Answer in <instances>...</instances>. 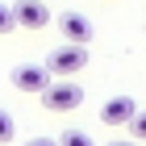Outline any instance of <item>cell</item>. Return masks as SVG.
Listing matches in <instances>:
<instances>
[{"label":"cell","instance_id":"6","mask_svg":"<svg viewBox=\"0 0 146 146\" xmlns=\"http://www.w3.org/2000/svg\"><path fill=\"white\" fill-rule=\"evenodd\" d=\"M138 117V104L129 100V96H109V100L100 104V121L104 125H129Z\"/></svg>","mask_w":146,"mask_h":146},{"label":"cell","instance_id":"3","mask_svg":"<svg viewBox=\"0 0 146 146\" xmlns=\"http://www.w3.org/2000/svg\"><path fill=\"white\" fill-rule=\"evenodd\" d=\"M13 88L17 92H38L42 96L50 88V71L42 63H21V67H13Z\"/></svg>","mask_w":146,"mask_h":146},{"label":"cell","instance_id":"11","mask_svg":"<svg viewBox=\"0 0 146 146\" xmlns=\"http://www.w3.org/2000/svg\"><path fill=\"white\" fill-rule=\"evenodd\" d=\"M21 146H58L54 138H29V142H21Z\"/></svg>","mask_w":146,"mask_h":146},{"label":"cell","instance_id":"1","mask_svg":"<svg viewBox=\"0 0 146 146\" xmlns=\"http://www.w3.org/2000/svg\"><path fill=\"white\" fill-rule=\"evenodd\" d=\"M46 71H50V79H67V75H75V71H84L88 67V46H71V42H63V46H54L50 50V58L42 63Z\"/></svg>","mask_w":146,"mask_h":146},{"label":"cell","instance_id":"8","mask_svg":"<svg viewBox=\"0 0 146 146\" xmlns=\"http://www.w3.org/2000/svg\"><path fill=\"white\" fill-rule=\"evenodd\" d=\"M13 134H17V125H13V113L9 109H0V146H9Z\"/></svg>","mask_w":146,"mask_h":146},{"label":"cell","instance_id":"4","mask_svg":"<svg viewBox=\"0 0 146 146\" xmlns=\"http://www.w3.org/2000/svg\"><path fill=\"white\" fill-rule=\"evenodd\" d=\"M13 21L25 29H46L50 25V4L46 0H17L13 4Z\"/></svg>","mask_w":146,"mask_h":146},{"label":"cell","instance_id":"12","mask_svg":"<svg viewBox=\"0 0 146 146\" xmlns=\"http://www.w3.org/2000/svg\"><path fill=\"white\" fill-rule=\"evenodd\" d=\"M113 146H138V142H113Z\"/></svg>","mask_w":146,"mask_h":146},{"label":"cell","instance_id":"2","mask_svg":"<svg viewBox=\"0 0 146 146\" xmlns=\"http://www.w3.org/2000/svg\"><path fill=\"white\" fill-rule=\"evenodd\" d=\"M79 104H84V88L71 79H50V88L42 92V109H50V113H71Z\"/></svg>","mask_w":146,"mask_h":146},{"label":"cell","instance_id":"10","mask_svg":"<svg viewBox=\"0 0 146 146\" xmlns=\"http://www.w3.org/2000/svg\"><path fill=\"white\" fill-rule=\"evenodd\" d=\"M129 134H134L138 142H146V113H142V109H138V117L129 121Z\"/></svg>","mask_w":146,"mask_h":146},{"label":"cell","instance_id":"7","mask_svg":"<svg viewBox=\"0 0 146 146\" xmlns=\"http://www.w3.org/2000/svg\"><path fill=\"white\" fill-rule=\"evenodd\" d=\"M58 146H96V142H92V134H84V129H63Z\"/></svg>","mask_w":146,"mask_h":146},{"label":"cell","instance_id":"9","mask_svg":"<svg viewBox=\"0 0 146 146\" xmlns=\"http://www.w3.org/2000/svg\"><path fill=\"white\" fill-rule=\"evenodd\" d=\"M9 29H17V21H13V4L0 0V34H9Z\"/></svg>","mask_w":146,"mask_h":146},{"label":"cell","instance_id":"5","mask_svg":"<svg viewBox=\"0 0 146 146\" xmlns=\"http://www.w3.org/2000/svg\"><path fill=\"white\" fill-rule=\"evenodd\" d=\"M58 34L67 38L71 46H88L92 42V21L84 13H63V17H58Z\"/></svg>","mask_w":146,"mask_h":146}]
</instances>
